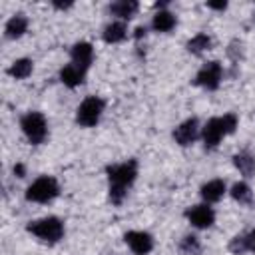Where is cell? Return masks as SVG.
<instances>
[{
	"mask_svg": "<svg viewBox=\"0 0 255 255\" xmlns=\"http://www.w3.org/2000/svg\"><path fill=\"white\" fill-rule=\"evenodd\" d=\"M137 175V161L129 159L124 163H116L108 167V179H110V199L114 203H122V199L128 193V187L133 183Z\"/></svg>",
	"mask_w": 255,
	"mask_h": 255,
	"instance_id": "obj_1",
	"label": "cell"
},
{
	"mask_svg": "<svg viewBox=\"0 0 255 255\" xmlns=\"http://www.w3.org/2000/svg\"><path fill=\"white\" fill-rule=\"evenodd\" d=\"M60 193V185L52 175H42L38 177L28 189H26V199L36 201V203H48Z\"/></svg>",
	"mask_w": 255,
	"mask_h": 255,
	"instance_id": "obj_2",
	"label": "cell"
},
{
	"mask_svg": "<svg viewBox=\"0 0 255 255\" xmlns=\"http://www.w3.org/2000/svg\"><path fill=\"white\" fill-rule=\"evenodd\" d=\"M28 231L46 243H56L64 235V225L58 217H44V219L32 221L28 225Z\"/></svg>",
	"mask_w": 255,
	"mask_h": 255,
	"instance_id": "obj_3",
	"label": "cell"
},
{
	"mask_svg": "<svg viewBox=\"0 0 255 255\" xmlns=\"http://www.w3.org/2000/svg\"><path fill=\"white\" fill-rule=\"evenodd\" d=\"M20 128H22L24 135L28 137V141L34 143V145L42 143L48 135V124H46V118L40 112H28L22 118Z\"/></svg>",
	"mask_w": 255,
	"mask_h": 255,
	"instance_id": "obj_4",
	"label": "cell"
},
{
	"mask_svg": "<svg viewBox=\"0 0 255 255\" xmlns=\"http://www.w3.org/2000/svg\"><path fill=\"white\" fill-rule=\"evenodd\" d=\"M102 112H104V102L98 98V96H90L86 98L80 106H78V112H76V122L84 128H92L100 122L102 118Z\"/></svg>",
	"mask_w": 255,
	"mask_h": 255,
	"instance_id": "obj_5",
	"label": "cell"
},
{
	"mask_svg": "<svg viewBox=\"0 0 255 255\" xmlns=\"http://www.w3.org/2000/svg\"><path fill=\"white\" fill-rule=\"evenodd\" d=\"M221 74H223V70H221V64L219 62H207L197 72L195 84H199V86H203L207 90H215L219 86V82H221Z\"/></svg>",
	"mask_w": 255,
	"mask_h": 255,
	"instance_id": "obj_6",
	"label": "cell"
},
{
	"mask_svg": "<svg viewBox=\"0 0 255 255\" xmlns=\"http://www.w3.org/2000/svg\"><path fill=\"white\" fill-rule=\"evenodd\" d=\"M124 239L135 255H147L153 249V237L145 231H128Z\"/></svg>",
	"mask_w": 255,
	"mask_h": 255,
	"instance_id": "obj_7",
	"label": "cell"
},
{
	"mask_svg": "<svg viewBox=\"0 0 255 255\" xmlns=\"http://www.w3.org/2000/svg\"><path fill=\"white\" fill-rule=\"evenodd\" d=\"M187 219H189L191 225H195L199 229H205V227H211L213 225L215 213H213V209L207 203H199V205H193L187 211Z\"/></svg>",
	"mask_w": 255,
	"mask_h": 255,
	"instance_id": "obj_8",
	"label": "cell"
},
{
	"mask_svg": "<svg viewBox=\"0 0 255 255\" xmlns=\"http://www.w3.org/2000/svg\"><path fill=\"white\" fill-rule=\"evenodd\" d=\"M197 135H199V124H197L195 118H189V120L181 122V124L175 128V131H173V139H175L179 145H189V143H193V141L197 139Z\"/></svg>",
	"mask_w": 255,
	"mask_h": 255,
	"instance_id": "obj_9",
	"label": "cell"
},
{
	"mask_svg": "<svg viewBox=\"0 0 255 255\" xmlns=\"http://www.w3.org/2000/svg\"><path fill=\"white\" fill-rule=\"evenodd\" d=\"M225 133H223V129H221V124H219V118H211L203 128H201V137H203V143H205V147H215L219 141H221V137H223Z\"/></svg>",
	"mask_w": 255,
	"mask_h": 255,
	"instance_id": "obj_10",
	"label": "cell"
},
{
	"mask_svg": "<svg viewBox=\"0 0 255 255\" xmlns=\"http://www.w3.org/2000/svg\"><path fill=\"white\" fill-rule=\"evenodd\" d=\"M92 60H94V48H92V44H88V42L74 44V48H72V64H76L82 70H86V68H90Z\"/></svg>",
	"mask_w": 255,
	"mask_h": 255,
	"instance_id": "obj_11",
	"label": "cell"
},
{
	"mask_svg": "<svg viewBox=\"0 0 255 255\" xmlns=\"http://www.w3.org/2000/svg\"><path fill=\"white\" fill-rule=\"evenodd\" d=\"M84 72H86V70H82L80 66H76V64H68V66L62 68V72H60V80H62L64 86H68V88H76V86H80V84L84 82Z\"/></svg>",
	"mask_w": 255,
	"mask_h": 255,
	"instance_id": "obj_12",
	"label": "cell"
},
{
	"mask_svg": "<svg viewBox=\"0 0 255 255\" xmlns=\"http://www.w3.org/2000/svg\"><path fill=\"white\" fill-rule=\"evenodd\" d=\"M225 193V183L221 179H211L207 183L201 185V197L205 199V203H215L223 197Z\"/></svg>",
	"mask_w": 255,
	"mask_h": 255,
	"instance_id": "obj_13",
	"label": "cell"
},
{
	"mask_svg": "<svg viewBox=\"0 0 255 255\" xmlns=\"http://www.w3.org/2000/svg\"><path fill=\"white\" fill-rule=\"evenodd\" d=\"M110 12L122 20H129L135 12H137V2L133 0H120V2H114L110 6Z\"/></svg>",
	"mask_w": 255,
	"mask_h": 255,
	"instance_id": "obj_14",
	"label": "cell"
},
{
	"mask_svg": "<svg viewBox=\"0 0 255 255\" xmlns=\"http://www.w3.org/2000/svg\"><path fill=\"white\" fill-rule=\"evenodd\" d=\"M126 36H128V28H126L124 22H112V24H108L106 30H104V40H106L108 44H118V42H122Z\"/></svg>",
	"mask_w": 255,
	"mask_h": 255,
	"instance_id": "obj_15",
	"label": "cell"
},
{
	"mask_svg": "<svg viewBox=\"0 0 255 255\" xmlns=\"http://www.w3.org/2000/svg\"><path fill=\"white\" fill-rule=\"evenodd\" d=\"M28 28V20L24 14H16L6 22V36L8 38H20Z\"/></svg>",
	"mask_w": 255,
	"mask_h": 255,
	"instance_id": "obj_16",
	"label": "cell"
},
{
	"mask_svg": "<svg viewBox=\"0 0 255 255\" xmlns=\"http://www.w3.org/2000/svg\"><path fill=\"white\" fill-rule=\"evenodd\" d=\"M153 30L155 32H169L173 26H175V16L167 10H159L155 16H153V22H151Z\"/></svg>",
	"mask_w": 255,
	"mask_h": 255,
	"instance_id": "obj_17",
	"label": "cell"
},
{
	"mask_svg": "<svg viewBox=\"0 0 255 255\" xmlns=\"http://www.w3.org/2000/svg\"><path fill=\"white\" fill-rule=\"evenodd\" d=\"M8 74L16 80H24L32 74V60L28 58H20V60H14L12 66L8 68Z\"/></svg>",
	"mask_w": 255,
	"mask_h": 255,
	"instance_id": "obj_18",
	"label": "cell"
},
{
	"mask_svg": "<svg viewBox=\"0 0 255 255\" xmlns=\"http://www.w3.org/2000/svg\"><path fill=\"white\" fill-rule=\"evenodd\" d=\"M233 163L241 171V175H245V177H251L255 173V159L249 153H237L233 157Z\"/></svg>",
	"mask_w": 255,
	"mask_h": 255,
	"instance_id": "obj_19",
	"label": "cell"
},
{
	"mask_svg": "<svg viewBox=\"0 0 255 255\" xmlns=\"http://www.w3.org/2000/svg\"><path fill=\"white\" fill-rule=\"evenodd\" d=\"M209 46H211V38H209L207 34H203V32L195 34V36L187 42V50L193 52V54H201V52L209 50Z\"/></svg>",
	"mask_w": 255,
	"mask_h": 255,
	"instance_id": "obj_20",
	"label": "cell"
},
{
	"mask_svg": "<svg viewBox=\"0 0 255 255\" xmlns=\"http://www.w3.org/2000/svg\"><path fill=\"white\" fill-rule=\"evenodd\" d=\"M231 195H233V199L239 201V203H249V201H251V189H249V185L243 183V181H239V183H235V185L231 187Z\"/></svg>",
	"mask_w": 255,
	"mask_h": 255,
	"instance_id": "obj_21",
	"label": "cell"
},
{
	"mask_svg": "<svg viewBox=\"0 0 255 255\" xmlns=\"http://www.w3.org/2000/svg\"><path fill=\"white\" fill-rule=\"evenodd\" d=\"M219 124H221L223 133L227 135V133H233V131H235V128H237V118H235L233 114H225L223 118H219Z\"/></svg>",
	"mask_w": 255,
	"mask_h": 255,
	"instance_id": "obj_22",
	"label": "cell"
},
{
	"mask_svg": "<svg viewBox=\"0 0 255 255\" xmlns=\"http://www.w3.org/2000/svg\"><path fill=\"white\" fill-rule=\"evenodd\" d=\"M181 249H183L187 255H197V253H199V243H197V239L191 235V237H185V239H183Z\"/></svg>",
	"mask_w": 255,
	"mask_h": 255,
	"instance_id": "obj_23",
	"label": "cell"
},
{
	"mask_svg": "<svg viewBox=\"0 0 255 255\" xmlns=\"http://www.w3.org/2000/svg\"><path fill=\"white\" fill-rule=\"evenodd\" d=\"M245 249H247V239H245V237H235L233 243H231V251L241 253V251H245Z\"/></svg>",
	"mask_w": 255,
	"mask_h": 255,
	"instance_id": "obj_24",
	"label": "cell"
},
{
	"mask_svg": "<svg viewBox=\"0 0 255 255\" xmlns=\"http://www.w3.org/2000/svg\"><path fill=\"white\" fill-rule=\"evenodd\" d=\"M245 239H247V249L255 253V229H253V231H251V233H249Z\"/></svg>",
	"mask_w": 255,
	"mask_h": 255,
	"instance_id": "obj_25",
	"label": "cell"
},
{
	"mask_svg": "<svg viewBox=\"0 0 255 255\" xmlns=\"http://www.w3.org/2000/svg\"><path fill=\"white\" fill-rule=\"evenodd\" d=\"M207 6L213 8V10H225L227 8V2H207Z\"/></svg>",
	"mask_w": 255,
	"mask_h": 255,
	"instance_id": "obj_26",
	"label": "cell"
},
{
	"mask_svg": "<svg viewBox=\"0 0 255 255\" xmlns=\"http://www.w3.org/2000/svg\"><path fill=\"white\" fill-rule=\"evenodd\" d=\"M14 173H16L18 177H24V165H22V163H16V165H14Z\"/></svg>",
	"mask_w": 255,
	"mask_h": 255,
	"instance_id": "obj_27",
	"label": "cell"
},
{
	"mask_svg": "<svg viewBox=\"0 0 255 255\" xmlns=\"http://www.w3.org/2000/svg\"><path fill=\"white\" fill-rule=\"evenodd\" d=\"M54 6L56 8H68V6H72V2H64V4L62 2H54Z\"/></svg>",
	"mask_w": 255,
	"mask_h": 255,
	"instance_id": "obj_28",
	"label": "cell"
},
{
	"mask_svg": "<svg viewBox=\"0 0 255 255\" xmlns=\"http://www.w3.org/2000/svg\"><path fill=\"white\" fill-rule=\"evenodd\" d=\"M143 34H145V28H137V30H135V38H141Z\"/></svg>",
	"mask_w": 255,
	"mask_h": 255,
	"instance_id": "obj_29",
	"label": "cell"
}]
</instances>
